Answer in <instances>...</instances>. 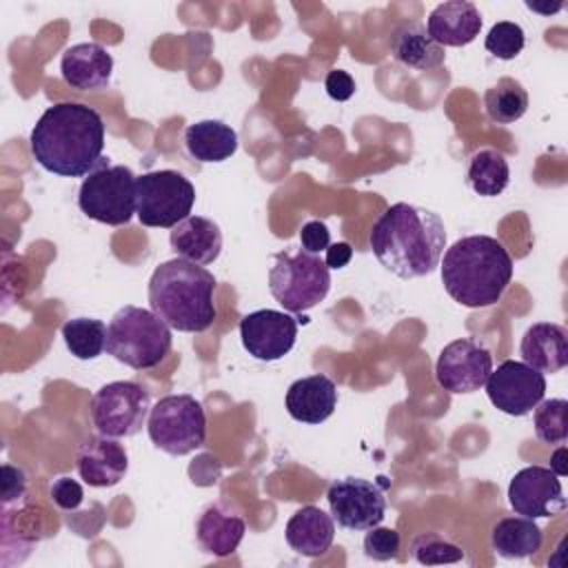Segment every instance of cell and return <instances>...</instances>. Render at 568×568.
Instances as JSON below:
<instances>
[{
	"instance_id": "31",
	"label": "cell",
	"mask_w": 568,
	"mask_h": 568,
	"mask_svg": "<svg viewBox=\"0 0 568 568\" xmlns=\"http://www.w3.org/2000/svg\"><path fill=\"white\" fill-rule=\"evenodd\" d=\"M410 552L415 557V561L424 564V566H439V564H457L464 559V550L439 537L437 532H426V535H419L413 546H410Z\"/></svg>"
},
{
	"instance_id": "23",
	"label": "cell",
	"mask_w": 568,
	"mask_h": 568,
	"mask_svg": "<svg viewBox=\"0 0 568 568\" xmlns=\"http://www.w3.org/2000/svg\"><path fill=\"white\" fill-rule=\"evenodd\" d=\"M286 544L302 557L324 555L335 537V519L317 506H302L284 528Z\"/></svg>"
},
{
	"instance_id": "16",
	"label": "cell",
	"mask_w": 568,
	"mask_h": 568,
	"mask_svg": "<svg viewBox=\"0 0 568 568\" xmlns=\"http://www.w3.org/2000/svg\"><path fill=\"white\" fill-rule=\"evenodd\" d=\"M75 468L84 484L93 488H111L120 484L129 470V455L115 437H87L75 450Z\"/></svg>"
},
{
	"instance_id": "29",
	"label": "cell",
	"mask_w": 568,
	"mask_h": 568,
	"mask_svg": "<svg viewBox=\"0 0 568 568\" xmlns=\"http://www.w3.org/2000/svg\"><path fill=\"white\" fill-rule=\"evenodd\" d=\"M62 339L75 359H95L106 348V326L95 317H73L62 324Z\"/></svg>"
},
{
	"instance_id": "19",
	"label": "cell",
	"mask_w": 568,
	"mask_h": 568,
	"mask_svg": "<svg viewBox=\"0 0 568 568\" xmlns=\"http://www.w3.org/2000/svg\"><path fill=\"white\" fill-rule=\"evenodd\" d=\"M286 410L295 422L322 424L337 406V386L331 377L315 373L295 379L286 390Z\"/></svg>"
},
{
	"instance_id": "24",
	"label": "cell",
	"mask_w": 568,
	"mask_h": 568,
	"mask_svg": "<svg viewBox=\"0 0 568 568\" xmlns=\"http://www.w3.org/2000/svg\"><path fill=\"white\" fill-rule=\"evenodd\" d=\"M390 53L404 67L433 71L444 64L446 53L419 22H402L390 33Z\"/></svg>"
},
{
	"instance_id": "39",
	"label": "cell",
	"mask_w": 568,
	"mask_h": 568,
	"mask_svg": "<svg viewBox=\"0 0 568 568\" xmlns=\"http://www.w3.org/2000/svg\"><path fill=\"white\" fill-rule=\"evenodd\" d=\"M564 457H566V448L561 446V448L552 455V466H550V470H552L557 477H564V475H566V466H564V462H561Z\"/></svg>"
},
{
	"instance_id": "27",
	"label": "cell",
	"mask_w": 568,
	"mask_h": 568,
	"mask_svg": "<svg viewBox=\"0 0 568 568\" xmlns=\"http://www.w3.org/2000/svg\"><path fill=\"white\" fill-rule=\"evenodd\" d=\"M468 184L477 195L484 197H495L504 193L510 180V169L508 162L501 153L493 149H481L477 151L470 162H468Z\"/></svg>"
},
{
	"instance_id": "8",
	"label": "cell",
	"mask_w": 568,
	"mask_h": 568,
	"mask_svg": "<svg viewBox=\"0 0 568 568\" xmlns=\"http://www.w3.org/2000/svg\"><path fill=\"white\" fill-rule=\"evenodd\" d=\"M146 430L155 448L182 457L206 442V415L193 395H166L151 406Z\"/></svg>"
},
{
	"instance_id": "26",
	"label": "cell",
	"mask_w": 568,
	"mask_h": 568,
	"mask_svg": "<svg viewBox=\"0 0 568 568\" xmlns=\"http://www.w3.org/2000/svg\"><path fill=\"white\" fill-rule=\"evenodd\" d=\"M541 528L535 519L517 515L499 519L490 530L493 550L504 559H526L541 548Z\"/></svg>"
},
{
	"instance_id": "20",
	"label": "cell",
	"mask_w": 568,
	"mask_h": 568,
	"mask_svg": "<svg viewBox=\"0 0 568 568\" xmlns=\"http://www.w3.org/2000/svg\"><path fill=\"white\" fill-rule=\"evenodd\" d=\"M246 524L240 513L231 510L226 504H209L195 524V537L204 552L213 557H229L237 550Z\"/></svg>"
},
{
	"instance_id": "18",
	"label": "cell",
	"mask_w": 568,
	"mask_h": 568,
	"mask_svg": "<svg viewBox=\"0 0 568 568\" xmlns=\"http://www.w3.org/2000/svg\"><path fill=\"white\" fill-rule=\"evenodd\" d=\"M426 31L439 47H466L481 31V13L468 0L442 2L428 13Z\"/></svg>"
},
{
	"instance_id": "10",
	"label": "cell",
	"mask_w": 568,
	"mask_h": 568,
	"mask_svg": "<svg viewBox=\"0 0 568 568\" xmlns=\"http://www.w3.org/2000/svg\"><path fill=\"white\" fill-rule=\"evenodd\" d=\"M151 413V395L138 382H111L91 397V422L100 435L133 437Z\"/></svg>"
},
{
	"instance_id": "35",
	"label": "cell",
	"mask_w": 568,
	"mask_h": 568,
	"mask_svg": "<svg viewBox=\"0 0 568 568\" xmlns=\"http://www.w3.org/2000/svg\"><path fill=\"white\" fill-rule=\"evenodd\" d=\"M300 242H302L304 251L320 255L322 251H326L331 246V231H328V226L324 222L311 220V222H306L302 226Z\"/></svg>"
},
{
	"instance_id": "30",
	"label": "cell",
	"mask_w": 568,
	"mask_h": 568,
	"mask_svg": "<svg viewBox=\"0 0 568 568\" xmlns=\"http://www.w3.org/2000/svg\"><path fill=\"white\" fill-rule=\"evenodd\" d=\"M566 410L568 402L561 397L555 399H541L532 408V422H535V435L544 444H564L568 437V426H566Z\"/></svg>"
},
{
	"instance_id": "22",
	"label": "cell",
	"mask_w": 568,
	"mask_h": 568,
	"mask_svg": "<svg viewBox=\"0 0 568 568\" xmlns=\"http://www.w3.org/2000/svg\"><path fill=\"white\" fill-rule=\"evenodd\" d=\"M169 242L178 257L195 264H211L222 253L220 226L202 215H189L180 224H175L171 229Z\"/></svg>"
},
{
	"instance_id": "38",
	"label": "cell",
	"mask_w": 568,
	"mask_h": 568,
	"mask_svg": "<svg viewBox=\"0 0 568 568\" xmlns=\"http://www.w3.org/2000/svg\"><path fill=\"white\" fill-rule=\"evenodd\" d=\"M353 257V248L348 242H337V244H331L326 248V255H324V262L328 268H344Z\"/></svg>"
},
{
	"instance_id": "5",
	"label": "cell",
	"mask_w": 568,
	"mask_h": 568,
	"mask_svg": "<svg viewBox=\"0 0 568 568\" xmlns=\"http://www.w3.org/2000/svg\"><path fill=\"white\" fill-rule=\"evenodd\" d=\"M171 328L149 308L126 304L106 326V353L135 368L158 366L171 351Z\"/></svg>"
},
{
	"instance_id": "17",
	"label": "cell",
	"mask_w": 568,
	"mask_h": 568,
	"mask_svg": "<svg viewBox=\"0 0 568 568\" xmlns=\"http://www.w3.org/2000/svg\"><path fill=\"white\" fill-rule=\"evenodd\" d=\"M60 73L71 89L98 91L111 80L113 58L98 42H78L62 53Z\"/></svg>"
},
{
	"instance_id": "34",
	"label": "cell",
	"mask_w": 568,
	"mask_h": 568,
	"mask_svg": "<svg viewBox=\"0 0 568 568\" xmlns=\"http://www.w3.org/2000/svg\"><path fill=\"white\" fill-rule=\"evenodd\" d=\"M51 499L62 510H75L82 504V499H84V490H82V486L75 479L58 477L51 484Z\"/></svg>"
},
{
	"instance_id": "6",
	"label": "cell",
	"mask_w": 568,
	"mask_h": 568,
	"mask_svg": "<svg viewBox=\"0 0 568 568\" xmlns=\"http://www.w3.org/2000/svg\"><path fill=\"white\" fill-rule=\"evenodd\" d=\"M331 288V268L324 257L304 248L273 253L268 268L271 295L291 313H304L317 306Z\"/></svg>"
},
{
	"instance_id": "13",
	"label": "cell",
	"mask_w": 568,
	"mask_h": 568,
	"mask_svg": "<svg viewBox=\"0 0 568 568\" xmlns=\"http://www.w3.org/2000/svg\"><path fill=\"white\" fill-rule=\"evenodd\" d=\"M493 371V355L473 337L446 344L435 364L437 384L450 393L479 390Z\"/></svg>"
},
{
	"instance_id": "3",
	"label": "cell",
	"mask_w": 568,
	"mask_h": 568,
	"mask_svg": "<svg viewBox=\"0 0 568 568\" xmlns=\"http://www.w3.org/2000/svg\"><path fill=\"white\" fill-rule=\"evenodd\" d=\"M446 293L466 308H486L501 300L513 280V257L490 235H466L439 260Z\"/></svg>"
},
{
	"instance_id": "32",
	"label": "cell",
	"mask_w": 568,
	"mask_h": 568,
	"mask_svg": "<svg viewBox=\"0 0 568 568\" xmlns=\"http://www.w3.org/2000/svg\"><path fill=\"white\" fill-rule=\"evenodd\" d=\"M524 44H526L524 29L510 20H501V22L493 24L484 40L486 51L499 60L517 58L524 51Z\"/></svg>"
},
{
	"instance_id": "1",
	"label": "cell",
	"mask_w": 568,
	"mask_h": 568,
	"mask_svg": "<svg viewBox=\"0 0 568 568\" xmlns=\"http://www.w3.org/2000/svg\"><path fill=\"white\" fill-rule=\"evenodd\" d=\"M371 248L377 262L402 280L430 275L446 248L442 217L424 206L397 202L371 229Z\"/></svg>"
},
{
	"instance_id": "21",
	"label": "cell",
	"mask_w": 568,
	"mask_h": 568,
	"mask_svg": "<svg viewBox=\"0 0 568 568\" xmlns=\"http://www.w3.org/2000/svg\"><path fill=\"white\" fill-rule=\"evenodd\" d=\"M519 353L539 373H559L568 364V333L552 322H537L526 328Z\"/></svg>"
},
{
	"instance_id": "11",
	"label": "cell",
	"mask_w": 568,
	"mask_h": 568,
	"mask_svg": "<svg viewBox=\"0 0 568 568\" xmlns=\"http://www.w3.org/2000/svg\"><path fill=\"white\" fill-rule=\"evenodd\" d=\"M486 393L490 404L513 417H524L546 395V377L526 362L506 359L486 379Z\"/></svg>"
},
{
	"instance_id": "7",
	"label": "cell",
	"mask_w": 568,
	"mask_h": 568,
	"mask_svg": "<svg viewBox=\"0 0 568 568\" xmlns=\"http://www.w3.org/2000/svg\"><path fill=\"white\" fill-rule=\"evenodd\" d=\"M135 175L124 164H100L82 180L78 191L80 211L102 224H129L135 213Z\"/></svg>"
},
{
	"instance_id": "36",
	"label": "cell",
	"mask_w": 568,
	"mask_h": 568,
	"mask_svg": "<svg viewBox=\"0 0 568 568\" xmlns=\"http://www.w3.org/2000/svg\"><path fill=\"white\" fill-rule=\"evenodd\" d=\"M27 493V477L24 470L13 464H2V501L4 506L13 499L24 497Z\"/></svg>"
},
{
	"instance_id": "2",
	"label": "cell",
	"mask_w": 568,
	"mask_h": 568,
	"mask_svg": "<svg viewBox=\"0 0 568 568\" xmlns=\"http://www.w3.org/2000/svg\"><path fill=\"white\" fill-rule=\"evenodd\" d=\"M29 142L42 169L62 178H82L102 160L104 122L87 104L60 102L40 115Z\"/></svg>"
},
{
	"instance_id": "15",
	"label": "cell",
	"mask_w": 568,
	"mask_h": 568,
	"mask_svg": "<svg viewBox=\"0 0 568 568\" xmlns=\"http://www.w3.org/2000/svg\"><path fill=\"white\" fill-rule=\"evenodd\" d=\"M508 504L517 515L537 519L555 517L566 510L559 477L546 466H526L508 484Z\"/></svg>"
},
{
	"instance_id": "12",
	"label": "cell",
	"mask_w": 568,
	"mask_h": 568,
	"mask_svg": "<svg viewBox=\"0 0 568 568\" xmlns=\"http://www.w3.org/2000/svg\"><path fill=\"white\" fill-rule=\"evenodd\" d=\"M331 517L346 530H368L386 515V497L375 481L364 477H342L326 493Z\"/></svg>"
},
{
	"instance_id": "25",
	"label": "cell",
	"mask_w": 568,
	"mask_h": 568,
	"mask_svg": "<svg viewBox=\"0 0 568 568\" xmlns=\"http://www.w3.org/2000/svg\"><path fill=\"white\" fill-rule=\"evenodd\" d=\"M184 146L197 162H224L237 151V133L222 120H200L184 129Z\"/></svg>"
},
{
	"instance_id": "28",
	"label": "cell",
	"mask_w": 568,
	"mask_h": 568,
	"mask_svg": "<svg viewBox=\"0 0 568 568\" xmlns=\"http://www.w3.org/2000/svg\"><path fill=\"white\" fill-rule=\"evenodd\" d=\"M486 115L497 124H510L519 120L528 109V93L515 78H499L484 93Z\"/></svg>"
},
{
	"instance_id": "33",
	"label": "cell",
	"mask_w": 568,
	"mask_h": 568,
	"mask_svg": "<svg viewBox=\"0 0 568 568\" xmlns=\"http://www.w3.org/2000/svg\"><path fill=\"white\" fill-rule=\"evenodd\" d=\"M364 552L375 561L395 559L399 552V532L393 528L373 526L364 537Z\"/></svg>"
},
{
	"instance_id": "37",
	"label": "cell",
	"mask_w": 568,
	"mask_h": 568,
	"mask_svg": "<svg viewBox=\"0 0 568 568\" xmlns=\"http://www.w3.org/2000/svg\"><path fill=\"white\" fill-rule=\"evenodd\" d=\"M324 89L333 100L344 102L355 93V80L351 78V73L335 69V71H328V75L324 80Z\"/></svg>"
},
{
	"instance_id": "14",
	"label": "cell",
	"mask_w": 568,
	"mask_h": 568,
	"mask_svg": "<svg viewBox=\"0 0 568 568\" xmlns=\"http://www.w3.org/2000/svg\"><path fill=\"white\" fill-rule=\"evenodd\" d=\"M297 320L284 311L260 308L240 320L244 351L260 362L282 359L295 344Z\"/></svg>"
},
{
	"instance_id": "9",
	"label": "cell",
	"mask_w": 568,
	"mask_h": 568,
	"mask_svg": "<svg viewBox=\"0 0 568 568\" xmlns=\"http://www.w3.org/2000/svg\"><path fill=\"white\" fill-rule=\"evenodd\" d=\"M195 189L189 178L173 169L142 173L135 180V215L151 229H173L189 217Z\"/></svg>"
},
{
	"instance_id": "4",
	"label": "cell",
	"mask_w": 568,
	"mask_h": 568,
	"mask_svg": "<svg viewBox=\"0 0 568 568\" xmlns=\"http://www.w3.org/2000/svg\"><path fill=\"white\" fill-rule=\"evenodd\" d=\"M215 277L204 266L175 257L149 280V306L173 331L202 333L215 320Z\"/></svg>"
}]
</instances>
